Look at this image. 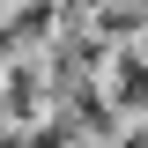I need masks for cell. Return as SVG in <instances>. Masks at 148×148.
Wrapping results in <instances>:
<instances>
[{"instance_id": "obj_1", "label": "cell", "mask_w": 148, "mask_h": 148, "mask_svg": "<svg viewBox=\"0 0 148 148\" xmlns=\"http://www.w3.org/2000/svg\"><path fill=\"white\" fill-rule=\"evenodd\" d=\"M104 82H111V104L141 111V104H148V52H111Z\"/></svg>"}]
</instances>
